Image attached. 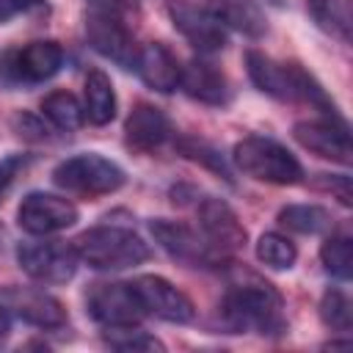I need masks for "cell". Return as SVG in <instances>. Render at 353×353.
<instances>
[{
	"label": "cell",
	"mask_w": 353,
	"mask_h": 353,
	"mask_svg": "<svg viewBox=\"0 0 353 353\" xmlns=\"http://www.w3.org/2000/svg\"><path fill=\"white\" fill-rule=\"evenodd\" d=\"M221 325L229 334H265L279 336L287 331L284 303L273 284L262 281L254 273H243L240 279L229 281L226 295L218 303Z\"/></svg>",
	"instance_id": "cell-1"
},
{
	"label": "cell",
	"mask_w": 353,
	"mask_h": 353,
	"mask_svg": "<svg viewBox=\"0 0 353 353\" xmlns=\"http://www.w3.org/2000/svg\"><path fill=\"white\" fill-rule=\"evenodd\" d=\"M245 69L251 83L276 99L284 102H306L312 108H320L323 113H334V102L328 99V94L323 91V85L301 66V63H281L273 61L270 55L259 52V50H248L245 52Z\"/></svg>",
	"instance_id": "cell-2"
},
{
	"label": "cell",
	"mask_w": 353,
	"mask_h": 353,
	"mask_svg": "<svg viewBox=\"0 0 353 353\" xmlns=\"http://www.w3.org/2000/svg\"><path fill=\"white\" fill-rule=\"evenodd\" d=\"M77 259L94 270H127L149 259V245L127 226H94L74 240Z\"/></svg>",
	"instance_id": "cell-3"
},
{
	"label": "cell",
	"mask_w": 353,
	"mask_h": 353,
	"mask_svg": "<svg viewBox=\"0 0 353 353\" xmlns=\"http://www.w3.org/2000/svg\"><path fill=\"white\" fill-rule=\"evenodd\" d=\"M232 160L245 176L268 185H295L303 176L298 157L287 146L265 135H248L237 141L232 149Z\"/></svg>",
	"instance_id": "cell-4"
},
{
	"label": "cell",
	"mask_w": 353,
	"mask_h": 353,
	"mask_svg": "<svg viewBox=\"0 0 353 353\" xmlns=\"http://www.w3.org/2000/svg\"><path fill=\"white\" fill-rule=\"evenodd\" d=\"M124 168L97 152H85V154H74L66 157L55 165L52 171V182L69 193L94 199V196H108L116 193L124 185Z\"/></svg>",
	"instance_id": "cell-5"
},
{
	"label": "cell",
	"mask_w": 353,
	"mask_h": 353,
	"mask_svg": "<svg viewBox=\"0 0 353 353\" xmlns=\"http://www.w3.org/2000/svg\"><path fill=\"white\" fill-rule=\"evenodd\" d=\"M63 66V47L58 41H28L0 55V77L11 85L44 83Z\"/></svg>",
	"instance_id": "cell-6"
},
{
	"label": "cell",
	"mask_w": 353,
	"mask_h": 353,
	"mask_svg": "<svg viewBox=\"0 0 353 353\" xmlns=\"http://www.w3.org/2000/svg\"><path fill=\"white\" fill-rule=\"evenodd\" d=\"M85 312L105 328H130L141 325L146 317L132 284L124 281H99L85 292Z\"/></svg>",
	"instance_id": "cell-7"
},
{
	"label": "cell",
	"mask_w": 353,
	"mask_h": 353,
	"mask_svg": "<svg viewBox=\"0 0 353 353\" xmlns=\"http://www.w3.org/2000/svg\"><path fill=\"white\" fill-rule=\"evenodd\" d=\"M85 39L102 58H108L124 69H135L138 47H135L130 28L121 19V11L91 8L85 17Z\"/></svg>",
	"instance_id": "cell-8"
},
{
	"label": "cell",
	"mask_w": 353,
	"mask_h": 353,
	"mask_svg": "<svg viewBox=\"0 0 353 353\" xmlns=\"http://www.w3.org/2000/svg\"><path fill=\"white\" fill-rule=\"evenodd\" d=\"M17 262L41 284H66L77 270V251L63 240H36L17 248Z\"/></svg>",
	"instance_id": "cell-9"
},
{
	"label": "cell",
	"mask_w": 353,
	"mask_h": 353,
	"mask_svg": "<svg viewBox=\"0 0 353 353\" xmlns=\"http://www.w3.org/2000/svg\"><path fill=\"white\" fill-rule=\"evenodd\" d=\"M165 11H168L171 25L199 52H218V50L226 47L229 30H226L223 19L212 8L196 6V3H188V0H168L165 3Z\"/></svg>",
	"instance_id": "cell-10"
},
{
	"label": "cell",
	"mask_w": 353,
	"mask_h": 353,
	"mask_svg": "<svg viewBox=\"0 0 353 353\" xmlns=\"http://www.w3.org/2000/svg\"><path fill=\"white\" fill-rule=\"evenodd\" d=\"M292 138L303 149H309L312 154H317L323 160H334L342 165H350V160H353L347 124L336 113H325V119L298 121L292 127Z\"/></svg>",
	"instance_id": "cell-11"
},
{
	"label": "cell",
	"mask_w": 353,
	"mask_h": 353,
	"mask_svg": "<svg viewBox=\"0 0 353 353\" xmlns=\"http://www.w3.org/2000/svg\"><path fill=\"white\" fill-rule=\"evenodd\" d=\"M196 218H199L201 237L221 259H226L229 254L245 245V226L223 199H215V196L201 199V204L196 207Z\"/></svg>",
	"instance_id": "cell-12"
},
{
	"label": "cell",
	"mask_w": 353,
	"mask_h": 353,
	"mask_svg": "<svg viewBox=\"0 0 353 353\" xmlns=\"http://www.w3.org/2000/svg\"><path fill=\"white\" fill-rule=\"evenodd\" d=\"M130 284H132V290H135L146 314H152L157 320H165V323H176V325L193 320L196 309H193L190 298L182 290H176L168 279L149 273V276H138Z\"/></svg>",
	"instance_id": "cell-13"
},
{
	"label": "cell",
	"mask_w": 353,
	"mask_h": 353,
	"mask_svg": "<svg viewBox=\"0 0 353 353\" xmlns=\"http://www.w3.org/2000/svg\"><path fill=\"white\" fill-rule=\"evenodd\" d=\"M74 221H77V207L69 199L52 193H28L17 210L19 229L41 237L74 226Z\"/></svg>",
	"instance_id": "cell-14"
},
{
	"label": "cell",
	"mask_w": 353,
	"mask_h": 353,
	"mask_svg": "<svg viewBox=\"0 0 353 353\" xmlns=\"http://www.w3.org/2000/svg\"><path fill=\"white\" fill-rule=\"evenodd\" d=\"M0 303L11 317H19L36 328H61L66 323V309L58 298L36 287H6L0 290Z\"/></svg>",
	"instance_id": "cell-15"
},
{
	"label": "cell",
	"mask_w": 353,
	"mask_h": 353,
	"mask_svg": "<svg viewBox=\"0 0 353 353\" xmlns=\"http://www.w3.org/2000/svg\"><path fill=\"white\" fill-rule=\"evenodd\" d=\"M149 229H152L157 245L179 262H188V265H218L221 262V256L207 245V240L188 223L157 218L149 223Z\"/></svg>",
	"instance_id": "cell-16"
},
{
	"label": "cell",
	"mask_w": 353,
	"mask_h": 353,
	"mask_svg": "<svg viewBox=\"0 0 353 353\" xmlns=\"http://www.w3.org/2000/svg\"><path fill=\"white\" fill-rule=\"evenodd\" d=\"M168 132H171V124L165 113L146 102H138L124 121V141L138 152H154L157 146H163Z\"/></svg>",
	"instance_id": "cell-17"
},
{
	"label": "cell",
	"mask_w": 353,
	"mask_h": 353,
	"mask_svg": "<svg viewBox=\"0 0 353 353\" xmlns=\"http://www.w3.org/2000/svg\"><path fill=\"white\" fill-rule=\"evenodd\" d=\"M179 88L190 99H199L204 105H226L229 102V83H226L223 72H218L210 61H201V58H193L182 66Z\"/></svg>",
	"instance_id": "cell-18"
},
{
	"label": "cell",
	"mask_w": 353,
	"mask_h": 353,
	"mask_svg": "<svg viewBox=\"0 0 353 353\" xmlns=\"http://www.w3.org/2000/svg\"><path fill=\"white\" fill-rule=\"evenodd\" d=\"M135 69H138L141 80L160 94L174 91L179 85V74H182V63L176 61V55L160 41H152L143 50H138Z\"/></svg>",
	"instance_id": "cell-19"
},
{
	"label": "cell",
	"mask_w": 353,
	"mask_h": 353,
	"mask_svg": "<svg viewBox=\"0 0 353 353\" xmlns=\"http://www.w3.org/2000/svg\"><path fill=\"white\" fill-rule=\"evenodd\" d=\"M83 116L97 124L105 127L116 119V91L110 77L102 69H91L85 74V85H83Z\"/></svg>",
	"instance_id": "cell-20"
},
{
	"label": "cell",
	"mask_w": 353,
	"mask_h": 353,
	"mask_svg": "<svg viewBox=\"0 0 353 353\" xmlns=\"http://www.w3.org/2000/svg\"><path fill=\"white\" fill-rule=\"evenodd\" d=\"M306 11L323 33H328L345 44L350 41V30H353L350 0H306Z\"/></svg>",
	"instance_id": "cell-21"
},
{
	"label": "cell",
	"mask_w": 353,
	"mask_h": 353,
	"mask_svg": "<svg viewBox=\"0 0 353 353\" xmlns=\"http://www.w3.org/2000/svg\"><path fill=\"white\" fill-rule=\"evenodd\" d=\"M212 11L223 19L226 28H237L245 36H262L268 22L254 0H212Z\"/></svg>",
	"instance_id": "cell-22"
},
{
	"label": "cell",
	"mask_w": 353,
	"mask_h": 353,
	"mask_svg": "<svg viewBox=\"0 0 353 353\" xmlns=\"http://www.w3.org/2000/svg\"><path fill=\"white\" fill-rule=\"evenodd\" d=\"M279 223L298 234H317L331 226V212L317 204H287L279 210Z\"/></svg>",
	"instance_id": "cell-23"
},
{
	"label": "cell",
	"mask_w": 353,
	"mask_h": 353,
	"mask_svg": "<svg viewBox=\"0 0 353 353\" xmlns=\"http://www.w3.org/2000/svg\"><path fill=\"white\" fill-rule=\"evenodd\" d=\"M41 113L47 116V121L63 132H72L83 124V105L77 102L74 94L69 91H52L41 99Z\"/></svg>",
	"instance_id": "cell-24"
},
{
	"label": "cell",
	"mask_w": 353,
	"mask_h": 353,
	"mask_svg": "<svg viewBox=\"0 0 353 353\" xmlns=\"http://www.w3.org/2000/svg\"><path fill=\"white\" fill-rule=\"evenodd\" d=\"M256 256L262 265H268L273 270H290L298 259V251L290 237H284L279 232H265L256 240Z\"/></svg>",
	"instance_id": "cell-25"
},
{
	"label": "cell",
	"mask_w": 353,
	"mask_h": 353,
	"mask_svg": "<svg viewBox=\"0 0 353 353\" xmlns=\"http://www.w3.org/2000/svg\"><path fill=\"white\" fill-rule=\"evenodd\" d=\"M320 262H323V268H325L331 276L347 281L350 273H353V243H350V237H347V234H334V237H328V240L320 245Z\"/></svg>",
	"instance_id": "cell-26"
},
{
	"label": "cell",
	"mask_w": 353,
	"mask_h": 353,
	"mask_svg": "<svg viewBox=\"0 0 353 353\" xmlns=\"http://www.w3.org/2000/svg\"><path fill=\"white\" fill-rule=\"evenodd\" d=\"M317 312H320V320L328 331L347 334L350 325H353V306H350V298L342 290H325L323 298H320Z\"/></svg>",
	"instance_id": "cell-27"
},
{
	"label": "cell",
	"mask_w": 353,
	"mask_h": 353,
	"mask_svg": "<svg viewBox=\"0 0 353 353\" xmlns=\"http://www.w3.org/2000/svg\"><path fill=\"white\" fill-rule=\"evenodd\" d=\"M105 342L110 347H116V350H124V353H130V350H165V345L157 336L141 331L138 325H130V328H108L105 331Z\"/></svg>",
	"instance_id": "cell-28"
},
{
	"label": "cell",
	"mask_w": 353,
	"mask_h": 353,
	"mask_svg": "<svg viewBox=\"0 0 353 353\" xmlns=\"http://www.w3.org/2000/svg\"><path fill=\"white\" fill-rule=\"evenodd\" d=\"M182 152H185L188 157H193V160H204V163H207V165H212L221 176H226V179H229V168L223 165V160H221V154H218L215 149H210V146H204V143L190 141V143H182Z\"/></svg>",
	"instance_id": "cell-29"
},
{
	"label": "cell",
	"mask_w": 353,
	"mask_h": 353,
	"mask_svg": "<svg viewBox=\"0 0 353 353\" xmlns=\"http://www.w3.org/2000/svg\"><path fill=\"white\" fill-rule=\"evenodd\" d=\"M323 190H331L336 193V199L350 207L353 204V193H350V176L347 174H320V182H317Z\"/></svg>",
	"instance_id": "cell-30"
},
{
	"label": "cell",
	"mask_w": 353,
	"mask_h": 353,
	"mask_svg": "<svg viewBox=\"0 0 353 353\" xmlns=\"http://www.w3.org/2000/svg\"><path fill=\"white\" fill-rule=\"evenodd\" d=\"M28 163V157L25 154H8L6 160H0V204H3V199H6V193H8V188H11V182L17 179V174H19V168Z\"/></svg>",
	"instance_id": "cell-31"
},
{
	"label": "cell",
	"mask_w": 353,
	"mask_h": 353,
	"mask_svg": "<svg viewBox=\"0 0 353 353\" xmlns=\"http://www.w3.org/2000/svg\"><path fill=\"white\" fill-rule=\"evenodd\" d=\"M94 8H110V11H121L127 6V0H91Z\"/></svg>",
	"instance_id": "cell-32"
},
{
	"label": "cell",
	"mask_w": 353,
	"mask_h": 353,
	"mask_svg": "<svg viewBox=\"0 0 353 353\" xmlns=\"http://www.w3.org/2000/svg\"><path fill=\"white\" fill-rule=\"evenodd\" d=\"M11 331V314H8V309L0 303V336H6Z\"/></svg>",
	"instance_id": "cell-33"
},
{
	"label": "cell",
	"mask_w": 353,
	"mask_h": 353,
	"mask_svg": "<svg viewBox=\"0 0 353 353\" xmlns=\"http://www.w3.org/2000/svg\"><path fill=\"white\" fill-rule=\"evenodd\" d=\"M14 11H17V8L11 6V0H0V22H6V19H8Z\"/></svg>",
	"instance_id": "cell-34"
},
{
	"label": "cell",
	"mask_w": 353,
	"mask_h": 353,
	"mask_svg": "<svg viewBox=\"0 0 353 353\" xmlns=\"http://www.w3.org/2000/svg\"><path fill=\"white\" fill-rule=\"evenodd\" d=\"M36 0H11V6L14 8H28V6H33Z\"/></svg>",
	"instance_id": "cell-35"
},
{
	"label": "cell",
	"mask_w": 353,
	"mask_h": 353,
	"mask_svg": "<svg viewBox=\"0 0 353 353\" xmlns=\"http://www.w3.org/2000/svg\"><path fill=\"white\" fill-rule=\"evenodd\" d=\"M0 237H3V226H0Z\"/></svg>",
	"instance_id": "cell-36"
}]
</instances>
